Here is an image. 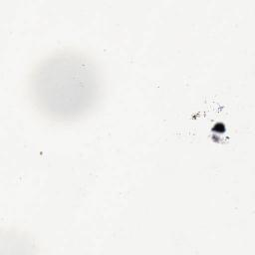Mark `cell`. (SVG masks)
Here are the masks:
<instances>
[{
    "label": "cell",
    "instance_id": "cell-1",
    "mask_svg": "<svg viewBox=\"0 0 255 255\" xmlns=\"http://www.w3.org/2000/svg\"><path fill=\"white\" fill-rule=\"evenodd\" d=\"M28 94L46 119L66 123L91 112L102 94V77L85 53L61 49L43 57L28 78Z\"/></svg>",
    "mask_w": 255,
    "mask_h": 255
}]
</instances>
